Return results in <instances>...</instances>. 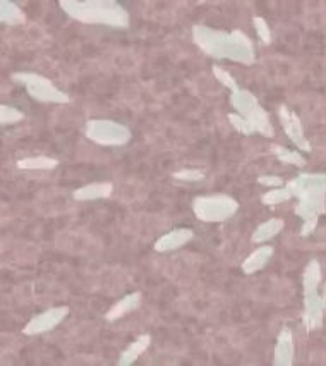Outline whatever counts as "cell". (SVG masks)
Returning a JSON list of instances; mask_svg holds the SVG:
<instances>
[{
	"mask_svg": "<svg viewBox=\"0 0 326 366\" xmlns=\"http://www.w3.org/2000/svg\"><path fill=\"white\" fill-rule=\"evenodd\" d=\"M143 303V294L139 291H134V293L126 294L124 298H120L115 305H112L110 310L105 313V320L107 322H117L120 318L127 317L129 313L138 310Z\"/></svg>",
	"mask_w": 326,
	"mask_h": 366,
	"instance_id": "obj_13",
	"label": "cell"
},
{
	"mask_svg": "<svg viewBox=\"0 0 326 366\" xmlns=\"http://www.w3.org/2000/svg\"><path fill=\"white\" fill-rule=\"evenodd\" d=\"M296 360V344H294V334L290 327H282L278 334L277 344L273 351L275 366H292Z\"/></svg>",
	"mask_w": 326,
	"mask_h": 366,
	"instance_id": "obj_10",
	"label": "cell"
},
{
	"mask_svg": "<svg viewBox=\"0 0 326 366\" xmlns=\"http://www.w3.org/2000/svg\"><path fill=\"white\" fill-rule=\"evenodd\" d=\"M22 119H25V112L19 111L18 107L6 103L0 107V124H2V126H13V124L21 122Z\"/></svg>",
	"mask_w": 326,
	"mask_h": 366,
	"instance_id": "obj_23",
	"label": "cell"
},
{
	"mask_svg": "<svg viewBox=\"0 0 326 366\" xmlns=\"http://www.w3.org/2000/svg\"><path fill=\"white\" fill-rule=\"evenodd\" d=\"M193 212L197 220L207 224L225 222L239 212V201L230 194H204L193 200Z\"/></svg>",
	"mask_w": 326,
	"mask_h": 366,
	"instance_id": "obj_5",
	"label": "cell"
},
{
	"mask_svg": "<svg viewBox=\"0 0 326 366\" xmlns=\"http://www.w3.org/2000/svg\"><path fill=\"white\" fill-rule=\"evenodd\" d=\"M230 103L237 111V114L242 115L246 120H249V124L254 127L258 134L265 136V138H273L275 130L270 120V115H268L266 108L263 107L254 93L249 92V89L240 88L237 92L230 93Z\"/></svg>",
	"mask_w": 326,
	"mask_h": 366,
	"instance_id": "obj_4",
	"label": "cell"
},
{
	"mask_svg": "<svg viewBox=\"0 0 326 366\" xmlns=\"http://www.w3.org/2000/svg\"><path fill=\"white\" fill-rule=\"evenodd\" d=\"M67 315H69V306L50 308V310L44 311V313L34 315V317L26 323V327L22 329V334L33 337V336H41V334H46V332H52L53 329H57V327L67 318Z\"/></svg>",
	"mask_w": 326,
	"mask_h": 366,
	"instance_id": "obj_8",
	"label": "cell"
},
{
	"mask_svg": "<svg viewBox=\"0 0 326 366\" xmlns=\"http://www.w3.org/2000/svg\"><path fill=\"white\" fill-rule=\"evenodd\" d=\"M0 23L7 26H21L26 23V14L15 2L2 0L0 2Z\"/></svg>",
	"mask_w": 326,
	"mask_h": 366,
	"instance_id": "obj_19",
	"label": "cell"
},
{
	"mask_svg": "<svg viewBox=\"0 0 326 366\" xmlns=\"http://www.w3.org/2000/svg\"><path fill=\"white\" fill-rule=\"evenodd\" d=\"M325 308L321 294L314 293L304 296V313H302V323L308 332H314L323 327Z\"/></svg>",
	"mask_w": 326,
	"mask_h": 366,
	"instance_id": "obj_11",
	"label": "cell"
},
{
	"mask_svg": "<svg viewBox=\"0 0 326 366\" xmlns=\"http://www.w3.org/2000/svg\"><path fill=\"white\" fill-rule=\"evenodd\" d=\"M273 253H275V248L271 246V244L259 246L258 249H254L246 260H244L242 265H240V268H242V272L246 275L256 274V272L263 270V268L266 267L268 262L273 258Z\"/></svg>",
	"mask_w": 326,
	"mask_h": 366,
	"instance_id": "obj_15",
	"label": "cell"
},
{
	"mask_svg": "<svg viewBox=\"0 0 326 366\" xmlns=\"http://www.w3.org/2000/svg\"><path fill=\"white\" fill-rule=\"evenodd\" d=\"M60 9L71 19L84 25L110 28H129L131 18L126 7L115 0H60Z\"/></svg>",
	"mask_w": 326,
	"mask_h": 366,
	"instance_id": "obj_3",
	"label": "cell"
},
{
	"mask_svg": "<svg viewBox=\"0 0 326 366\" xmlns=\"http://www.w3.org/2000/svg\"><path fill=\"white\" fill-rule=\"evenodd\" d=\"M193 40L201 52L215 61L227 59L244 65H252L256 62L254 44L239 30L223 31L204 25H194Z\"/></svg>",
	"mask_w": 326,
	"mask_h": 366,
	"instance_id": "obj_1",
	"label": "cell"
},
{
	"mask_svg": "<svg viewBox=\"0 0 326 366\" xmlns=\"http://www.w3.org/2000/svg\"><path fill=\"white\" fill-rule=\"evenodd\" d=\"M227 119H228V122L232 124V127H234L237 132H240V134H244V136L256 134V130L251 126L249 120L244 119L242 115L237 114V112H234V114H228Z\"/></svg>",
	"mask_w": 326,
	"mask_h": 366,
	"instance_id": "obj_25",
	"label": "cell"
},
{
	"mask_svg": "<svg viewBox=\"0 0 326 366\" xmlns=\"http://www.w3.org/2000/svg\"><path fill=\"white\" fill-rule=\"evenodd\" d=\"M150 344H151V336H148V334H141V336L136 339V341L131 342V344L127 346L122 353H120L117 366L134 365V361L139 360V356H141V354L150 348Z\"/></svg>",
	"mask_w": 326,
	"mask_h": 366,
	"instance_id": "obj_17",
	"label": "cell"
},
{
	"mask_svg": "<svg viewBox=\"0 0 326 366\" xmlns=\"http://www.w3.org/2000/svg\"><path fill=\"white\" fill-rule=\"evenodd\" d=\"M194 239V231L189 227H177L174 231L167 232L158 237L155 241L153 248L157 253H170L176 251V249H181L182 246H185L188 243H191Z\"/></svg>",
	"mask_w": 326,
	"mask_h": 366,
	"instance_id": "obj_12",
	"label": "cell"
},
{
	"mask_svg": "<svg viewBox=\"0 0 326 366\" xmlns=\"http://www.w3.org/2000/svg\"><path fill=\"white\" fill-rule=\"evenodd\" d=\"M252 26H254L256 33H258V37L261 38L263 44L270 45L271 44V28H270V25L266 23V19L261 18V15H254V18H252Z\"/></svg>",
	"mask_w": 326,
	"mask_h": 366,
	"instance_id": "obj_26",
	"label": "cell"
},
{
	"mask_svg": "<svg viewBox=\"0 0 326 366\" xmlns=\"http://www.w3.org/2000/svg\"><path fill=\"white\" fill-rule=\"evenodd\" d=\"M89 141L100 146H124L131 141L133 132L126 124L112 119H89L84 126Z\"/></svg>",
	"mask_w": 326,
	"mask_h": 366,
	"instance_id": "obj_7",
	"label": "cell"
},
{
	"mask_svg": "<svg viewBox=\"0 0 326 366\" xmlns=\"http://www.w3.org/2000/svg\"><path fill=\"white\" fill-rule=\"evenodd\" d=\"M11 80L14 83L25 87L26 93L33 100L40 103H69V95L65 92H62L60 88L56 87V83L48 80V77L41 76L37 72H26V71H15L11 74Z\"/></svg>",
	"mask_w": 326,
	"mask_h": 366,
	"instance_id": "obj_6",
	"label": "cell"
},
{
	"mask_svg": "<svg viewBox=\"0 0 326 366\" xmlns=\"http://www.w3.org/2000/svg\"><path fill=\"white\" fill-rule=\"evenodd\" d=\"M321 279H323V274H321V265L318 260H311L304 268V274H302V294H314L318 293L320 289Z\"/></svg>",
	"mask_w": 326,
	"mask_h": 366,
	"instance_id": "obj_18",
	"label": "cell"
},
{
	"mask_svg": "<svg viewBox=\"0 0 326 366\" xmlns=\"http://www.w3.org/2000/svg\"><path fill=\"white\" fill-rule=\"evenodd\" d=\"M211 72H213V76H215V80L219 81L220 84H223L225 88L230 89V93H234V92H237V89H240L237 81L234 80V76H232V74L228 71H225L223 68H220V65H216V64L213 65Z\"/></svg>",
	"mask_w": 326,
	"mask_h": 366,
	"instance_id": "obj_24",
	"label": "cell"
},
{
	"mask_svg": "<svg viewBox=\"0 0 326 366\" xmlns=\"http://www.w3.org/2000/svg\"><path fill=\"white\" fill-rule=\"evenodd\" d=\"M271 151H273L275 157H277L278 160L282 163H287V165L299 167V169H304V167L308 165V160L296 150H289V148L282 145H271Z\"/></svg>",
	"mask_w": 326,
	"mask_h": 366,
	"instance_id": "obj_21",
	"label": "cell"
},
{
	"mask_svg": "<svg viewBox=\"0 0 326 366\" xmlns=\"http://www.w3.org/2000/svg\"><path fill=\"white\" fill-rule=\"evenodd\" d=\"M321 299H323V308H325V313H326V284L323 287V294H321Z\"/></svg>",
	"mask_w": 326,
	"mask_h": 366,
	"instance_id": "obj_29",
	"label": "cell"
},
{
	"mask_svg": "<svg viewBox=\"0 0 326 366\" xmlns=\"http://www.w3.org/2000/svg\"><path fill=\"white\" fill-rule=\"evenodd\" d=\"M283 227H285V222H283V219H280V217H271V219L265 220L263 224H259L258 227L254 229V232H252L251 236V241L254 244L268 243V241L280 234Z\"/></svg>",
	"mask_w": 326,
	"mask_h": 366,
	"instance_id": "obj_16",
	"label": "cell"
},
{
	"mask_svg": "<svg viewBox=\"0 0 326 366\" xmlns=\"http://www.w3.org/2000/svg\"><path fill=\"white\" fill-rule=\"evenodd\" d=\"M112 193H114L112 182H91V184H84L72 191V198L76 201L103 200V198H110Z\"/></svg>",
	"mask_w": 326,
	"mask_h": 366,
	"instance_id": "obj_14",
	"label": "cell"
},
{
	"mask_svg": "<svg viewBox=\"0 0 326 366\" xmlns=\"http://www.w3.org/2000/svg\"><path fill=\"white\" fill-rule=\"evenodd\" d=\"M290 198H292V193H290L285 184L282 186V188H273L266 191L265 194H261V203L266 206H275V205L285 203V201H289Z\"/></svg>",
	"mask_w": 326,
	"mask_h": 366,
	"instance_id": "obj_22",
	"label": "cell"
},
{
	"mask_svg": "<svg viewBox=\"0 0 326 366\" xmlns=\"http://www.w3.org/2000/svg\"><path fill=\"white\" fill-rule=\"evenodd\" d=\"M19 170H52L59 165V160L46 155H38V157H26L18 160Z\"/></svg>",
	"mask_w": 326,
	"mask_h": 366,
	"instance_id": "obj_20",
	"label": "cell"
},
{
	"mask_svg": "<svg viewBox=\"0 0 326 366\" xmlns=\"http://www.w3.org/2000/svg\"><path fill=\"white\" fill-rule=\"evenodd\" d=\"M256 182L261 186H266V188H282L285 186V181L280 176H270V174H265V176H259L256 179Z\"/></svg>",
	"mask_w": 326,
	"mask_h": 366,
	"instance_id": "obj_28",
	"label": "cell"
},
{
	"mask_svg": "<svg viewBox=\"0 0 326 366\" xmlns=\"http://www.w3.org/2000/svg\"><path fill=\"white\" fill-rule=\"evenodd\" d=\"M287 188L297 198L296 215L301 217L302 229L301 236H311L318 227L320 217L326 212V174H308L301 172Z\"/></svg>",
	"mask_w": 326,
	"mask_h": 366,
	"instance_id": "obj_2",
	"label": "cell"
},
{
	"mask_svg": "<svg viewBox=\"0 0 326 366\" xmlns=\"http://www.w3.org/2000/svg\"><path fill=\"white\" fill-rule=\"evenodd\" d=\"M278 119H280V124L283 127V132L287 134V138H289L299 150L309 153V151L313 150V146L311 143H309V139L306 138L304 126H302L301 118H299L296 112L290 111L287 105H280V107H278Z\"/></svg>",
	"mask_w": 326,
	"mask_h": 366,
	"instance_id": "obj_9",
	"label": "cell"
},
{
	"mask_svg": "<svg viewBox=\"0 0 326 366\" xmlns=\"http://www.w3.org/2000/svg\"><path fill=\"white\" fill-rule=\"evenodd\" d=\"M172 177L185 182H197V181H203L204 172L200 169H181L177 170V172H174Z\"/></svg>",
	"mask_w": 326,
	"mask_h": 366,
	"instance_id": "obj_27",
	"label": "cell"
}]
</instances>
